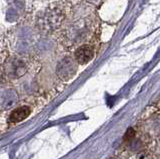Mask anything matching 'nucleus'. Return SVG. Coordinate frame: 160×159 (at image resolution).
I'll use <instances>...</instances> for the list:
<instances>
[{
	"instance_id": "obj_1",
	"label": "nucleus",
	"mask_w": 160,
	"mask_h": 159,
	"mask_svg": "<svg viewBox=\"0 0 160 159\" xmlns=\"http://www.w3.org/2000/svg\"><path fill=\"white\" fill-rule=\"evenodd\" d=\"M95 56V48L90 44L80 45L74 52V61L79 65H85Z\"/></svg>"
},
{
	"instance_id": "obj_2",
	"label": "nucleus",
	"mask_w": 160,
	"mask_h": 159,
	"mask_svg": "<svg viewBox=\"0 0 160 159\" xmlns=\"http://www.w3.org/2000/svg\"><path fill=\"white\" fill-rule=\"evenodd\" d=\"M30 113H31V109L28 106H21L17 109H14L9 117V120L12 123L21 122L30 115Z\"/></svg>"
},
{
	"instance_id": "obj_3",
	"label": "nucleus",
	"mask_w": 160,
	"mask_h": 159,
	"mask_svg": "<svg viewBox=\"0 0 160 159\" xmlns=\"http://www.w3.org/2000/svg\"><path fill=\"white\" fill-rule=\"evenodd\" d=\"M135 136V130L133 128H129L128 130L126 131V133L124 134V140L125 141H130L132 140Z\"/></svg>"
}]
</instances>
